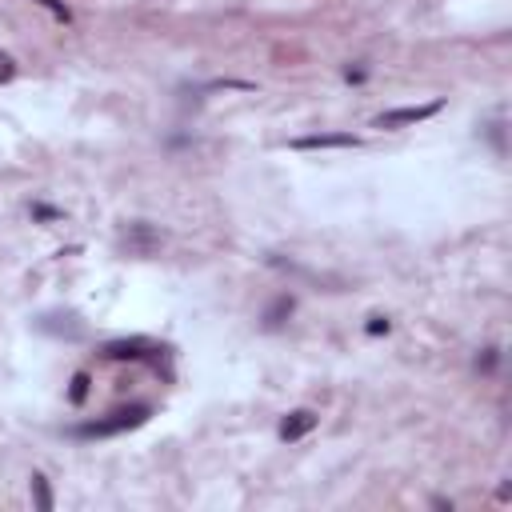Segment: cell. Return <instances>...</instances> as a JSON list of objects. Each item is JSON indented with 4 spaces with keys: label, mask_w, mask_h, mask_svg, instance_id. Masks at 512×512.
Instances as JSON below:
<instances>
[{
    "label": "cell",
    "mask_w": 512,
    "mask_h": 512,
    "mask_svg": "<svg viewBox=\"0 0 512 512\" xmlns=\"http://www.w3.org/2000/svg\"><path fill=\"white\" fill-rule=\"evenodd\" d=\"M148 416H152L148 404H128V408H116V412H108V416H100V420H92V424H84V428H76V432H80V436H116V432L140 428Z\"/></svg>",
    "instance_id": "1"
},
{
    "label": "cell",
    "mask_w": 512,
    "mask_h": 512,
    "mask_svg": "<svg viewBox=\"0 0 512 512\" xmlns=\"http://www.w3.org/2000/svg\"><path fill=\"white\" fill-rule=\"evenodd\" d=\"M32 492H36V508H40V512H48V508H52V496H48L44 476H32Z\"/></svg>",
    "instance_id": "7"
},
{
    "label": "cell",
    "mask_w": 512,
    "mask_h": 512,
    "mask_svg": "<svg viewBox=\"0 0 512 512\" xmlns=\"http://www.w3.org/2000/svg\"><path fill=\"white\" fill-rule=\"evenodd\" d=\"M432 112H440V104H424V108H396V112H384L376 120V128H400V124H416V120H428Z\"/></svg>",
    "instance_id": "3"
},
{
    "label": "cell",
    "mask_w": 512,
    "mask_h": 512,
    "mask_svg": "<svg viewBox=\"0 0 512 512\" xmlns=\"http://www.w3.org/2000/svg\"><path fill=\"white\" fill-rule=\"evenodd\" d=\"M288 312H292V300H288V296H280V300H276V304L268 308L264 324H268V328H276V324H284V316H288Z\"/></svg>",
    "instance_id": "6"
},
{
    "label": "cell",
    "mask_w": 512,
    "mask_h": 512,
    "mask_svg": "<svg viewBox=\"0 0 512 512\" xmlns=\"http://www.w3.org/2000/svg\"><path fill=\"white\" fill-rule=\"evenodd\" d=\"M100 356H104V360H160V356H164V348H160V344H152V340L132 336V340H112V344H104V348H100Z\"/></svg>",
    "instance_id": "2"
},
{
    "label": "cell",
    "mask_w": 512,
    "mask_h": 512,
    "mask_svg": "<svg viewBox=\"0 0 512 512\" xmlns=\"http://www.w3.org/2000/svg\"><path fill=\"white\" fill-rule=\"evenodd\" d=\"M316 428V412H308V408H296V412H288L284 420H280V436L284 440H300V436H308Z\"/></svg>",
    "instance_id": "4"
},
{
    "label": "cell",
    "mask_w": 512,
    "mask_h": 512,
    "mask_svg": "<svg viewBox=\"0 0 512 512\" xmlns=\"http://www.w3.org/2000/svg\"><path fill=\"white\" fill-rule=\"evenodd\" d=\"M84 384H88V376L80 372V376L72 380V400H84Z\"/></svg>",
    "instance_id": "9"
},
{
    "label": "cell",
    "mask_w": 512,
    "mask_h": 512,
    "mask_svg": "<svg viewBox=\"0 0 512 512\" xmlns=\"http://www.w3.org/2000/svg\"><path fill=\"white\" fill-rule=\"evenodd\" d=\"M40 4H44V8H52V16H56V20H68V8H60L56 0H40Z\"/></svg>",
    "instance_id": "10"
},
{
    "label": "cell",
    "mask_w": 512,
    "mask_h": 512,
    "mask_svg": "<svg viewBox=\"0 0 512 512\" xmlns=\"http://www.w3.org/2000/svg\"><path fill=\"white\" fill-rule=\"evenodd\" d=\"M356 144V136H300L296 140V148H352Z\"/></svg>",
    "instance_id": "5"
},
{
    "label": "cell",
    "mask_w": 512,
    "mask_h": 512,
    "mask_svg": "<svg viewBox=\"0 0 512 512\" xmlns=\"http://www.w3.org/2000/svg\"><path fill=\"white\" fill-rule=\"evenodd\" d=\"M12 76H16V60H12L8 52H0V84L12 80Z\"/></svg>",
    "instance_id": "8"
},
{
    "label": "cell",
    "mask_w": 512,
    "mask_h": 512,
    "mask_svg": "<svg viewBox=\"0 0 512 512\" xmlns=\"http://www.w3.org/2000/svg\"><path fill=\"white\" fill-rule=\"evenodd\" d=\"M368 332H388V320H380V316H376V320L368 324Z\"/></svg>",
    "instance_id": "11"
}]
</instances>
